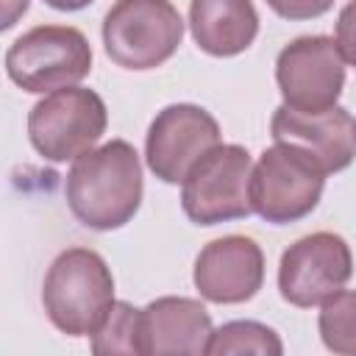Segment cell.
I'll return each mask as SVG.
<instances>
[{
	"label": "cell",
	"instance_id": "10",
	"mask_svg": "<svg viewBox=\"0 0 356 356\" xmlns=\"http://www.w3.org/2000/svg\"><path fill=\"white\" fill-rule=\"evenodd\" d=\"M220 145V122L195 103L164 106L145 136V159L161 184H181L186 172Z\"/></svg>",
	"mask_w": 356,
	"mask_h": 356
},
{
	"label": "cell",
	"instance_id": "4",
	"mask_svg": "<svg viewBox=\"0 0 356 356\" xmlns=\"http://www.w3.org/2000/svg\"><path fill=\"white\" fill-rule=\"evenodd\" d=\"M89 72V39L72 25H36L6 50V75L31 95L78 86Z\"/></svg>",
	"mask_w": 356,
	"mask_h": 356
},
{
	"label": "cell",
	"instance_id": "19",
	"mask_svg": "<svg viewBox=\"0 0 356 356\" xmlns=\"http://www.w3.org/2000/svg\"><path fill=\"white\" fill-rule=\"evenodd\" d=\"M337 47L345 64L356 67V0L345 3L337 17Z\"/></svg>",
	"mask_w": 356,
	"mask_h": 356
},
{
	"label": "cell",
	"instance_id": "11",
	"mask_svg": "<svg viewBox=\"0 0 356 356\" xmlns=\"http://www.w3.org/2000/svg\"><path fill=\"white\" fill-rule=\"evenodd\" d=\"M192 281L200 298L211 303H245L264 284V253L250 236H220L197 253Z\"/></svg>",
	"mask_w": 356,
	"mask_h": 356
},
{
	"label": "cell",
	"instance_id": "5",
	"mask_svg": "<svg viewBox=\"0 0 356 356\" xmlns=\"http://www.w3.org/2000/svg\"><path fill=\"white\" fill-rule=\"evenodd\" d=\"M325 175L328 172L300 147L275 142L253 164V211L273 225L298 222L317 209L325 189Z\"/></svg>",
	"mask_w": 356,
	"mask_h": 356
},
{
	"label": "cell",
	"instance_id": "14",
	"mask_svg": "<svg viewBox=\"0 0 356 356\" xmlns=\"http://www.w3.org/2000/svg\"><path fill=\"white\" fill-rule=\"evenodd\" d=\"M189 31L203 53L231 58L256 42L259 14L253 0H189Z\"/></svg>",
	"mask_w": 356,
	"mask_h": 356
},
{
	"label": "cell",
	"instance_id": "15",
	"mask_svg": "<svg viewBox=\"0 0 356 356\" xmlns=\"http://www.w3.org/2000/svg\"><path fill=\"white\" fill-rule=\"evenodd\" d=\"M209 356H231V353H259V356H281L284 353V342L281 337L256 320H231L222 323L220 328L211 331L209 345H206Z\"/></svg>",
	"mask_w": 356,
	"mask_h": 356
},
{
	"label": "cell",
	"instance_id": "16",
	"mask_svg": "<svg viewBox=\"0 0 356 356\" xmlns=\"http://www.w3.org/2000/svg\"><path fill=\"white\" fill-rule=\"evenodd\" d=\"M317 328L331 353L356 356V289H339L323 300Z\"/></svg>",
	"mask_w": 356,
	"mask_h": 356
},
{
	"label": "cell",
	"instance_id": "20",
	"mask_svg": "<svg viewBox=\"0 0 356 356\" xmlns=\"http://www.w3.org/2000/svg\"><path fill=\"white\" fill-rule=\"evenodd\" d=\"M28 6H31V0H3V19H0V28H3V31L14 28L17 19L28 11Z\"/></svg>",
	"mask_w": 356,
	"mask_h": 356
},
{
	"label": "cell",
	"instance_id": "18",
	"mask_svg": "<svg viewBox=\"0 0 356 356\" xmlns=\"http://www.w3.org/2000/svg\"><path fill=\"white\" fill-rule=\"evenodd\" d=\"M278 17L300 22V19H314L323 17L325 11H331L334 0H264Z\"/></svg>",
	"mask_w": 356,
	"mask_h": 356
},
{
	"label": "cell",
	"instance_id": "1",
	"mask_svg": "<svg viewBox=\"0 0 356 356\" xmlns=\"http://www.w3.org/2000/svg\"><path fill=\"white\" fill-rule=\"evenodd\" d=\"M142 161L125 139H111L78 156L64 184L70 211L92 231L128 225L142 206Z\"/></svg>",
	"mask_w": 356,
	"mask_h": 356
},
{
	"label": "cell",
	"instance_id": "17",
	"mask_svg": "<svg viewBox=\"0 0 356 356\" xmlns=\"http://www.w3.org/2000/svg\"><path fill=\"white\" fill-rule=\"evenodd\" d=\"M95 353H142V309L114 300L106 323L92 334Z\"/></svg>",
	"mask_w": 356,
	"mask_h": 356
},
{
	"label": "cell",
	"instance_id": "21",
	"mask_svg": "<svg viewBox=\"0 0 356 356\" xmlns=\"http://www.w3.org/2000/svg\"><path fill=\"white\" fill-rule=\"evenodd\" d=\"M89 3H95V0H44V6H50L56 11H81Z\"/></svg>",
	"mask_w": 356,
	"mask_h": 356
},
{
	"label": "cell",
	"instance_id": "13",
	"mask_svg": "<svg viewBox=\"0 0 356 356\" xmlns=\"http://www.w3.org/2000/svg\"><path fill=\"white\" fill-rule=\"evenodd\" d=\"M211 331V317L200 300L181 295L156 298L142 309V356H200Z\"/></svg>",
	"mask_w": 356,
	"mask_h": 356
},
{
	"label": "cell",
	"instance_id": "2",
	"mask_svg": "<svg viewBox=\"0 0 356 356\" xmlns=\"http://www.w3.org/2000/svg\"><path fill=\"white\" fill-rule=\"evenodd\" d=\"M47 320L67 337H92L114 306V275L89 248H67L47 267L42 284Z\"/></svg>",
	"mask_w": 356,
	"mask_h": 356
},
{
	"label": "cell",
	"instance_id": "9",
	"mask_svg": "<svg viewBox=\"0 0 356 356\" xmlns=\"http://www.w3.org/2000/svg\"><path fill=\"white\" fill-rule=\"evenodd\" d=\"M275 83L289 108L323 111L337 106L345 86V58L337 39L323 33L292 39L275 58Z\"/></svg>",
	"mask_w": 356,
	"mask_h": 356
},
{
	"label": "cell",
	"instance_id": "12",
	"mask_svg": "<svg viewBox=\"0 0 356 356\" xmlns=\"http://www.w3.org/2000/svg\"><path fill=\"white\" fill-rule=\"evenodd\" d=\"M273 142H286L309 153L325 172H339L356 159V120L339 103L323 111L278 106L270 120Z\"/></svg>",
	"mask_w": 356,
	"mask_h": 356
},
{
	"label": "cell",
	"instance_id": "6",
	"mask_svg": "<svg viewBox=\"0 0 356 356\" xmlns=\"http://www.w3.org/2000/svg\"><path fill=\"white\" fill-rule=\"evenodd\" d=\"M108 111L97 92L64 86L47 92L28 114V139L33 150L53 164L75 161L106 134Z\"/></svg>",
	"mask_w": 356,
	"mask_h": 356
},
{
	"label": "cell",
	"instance_id": "7",
	"mask_svg": "<svg viewBox=\"0 0 356 356\" xmlns=\"http://www.w3.org/2000/svg\"><path fill=\"white\" fill-rule=\"evenodd\" d=\"M253 159L242 145L211 147L181 181V209L195 225H217L253 214Z\"/></svg>",
	"mask_w": 356,
	"mask_h": 356
},
{
	"label": "cell",
	"instance_id": "3",
	"mask_svg": "<svg viewBox=\"0 0 356 356\" xmlns=\"http://www.w3.org/2000/svg\"><path fill=\"white\" fill-rule=\"evenodd\" d=\"M184 19L170 0H117L103 17L106 56L134 72L156 70L175 56Z\"/></svg>",
	"mask_w": 356,
	"mask_h": 356
},
{
	"label": "cell",
	"instance_id": "8",
	"mask_svg": "<svg viewBox=\"0 0 356 356\" xmlns=\"http://www.w3.org/2000/svg\"><path fill=\"white\" fill-rule=\"evenodd\" d=\"M353 275L350 245L331 231L300 236L281 253L278 292L298 309L323 306L334 292L345 289Z\"/></svg>",
	"mask_w": 356,
	"mask_h": 356
}]
</instances>
